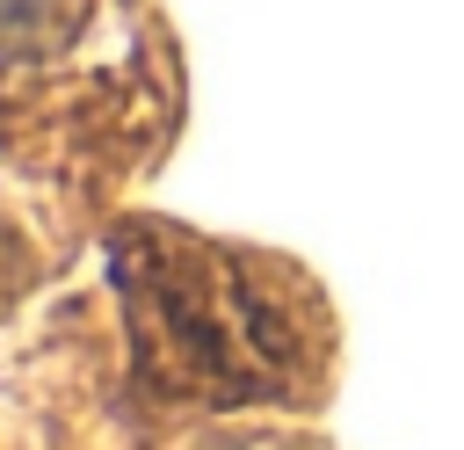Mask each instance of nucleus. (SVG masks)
<instances>
[{
  "label": "nucleus",
  "instance_id": "nucleus-1",
  "mask_svg": "<svg viewBox=\"0 0 464 450\" xmlns=\"http://www.w3.org/2000/svg\"><path fill=\"white\" fill-rule=\"evenodd\" d=\"M138 290V334H167L174 377L203 392H283L297 363V327L290 305L268 298L246 269L225 254L167 247L160 261H130Z\"/></svg>",
  "mask_w": 464,
  "mask_h": 450
}]
</instances>
